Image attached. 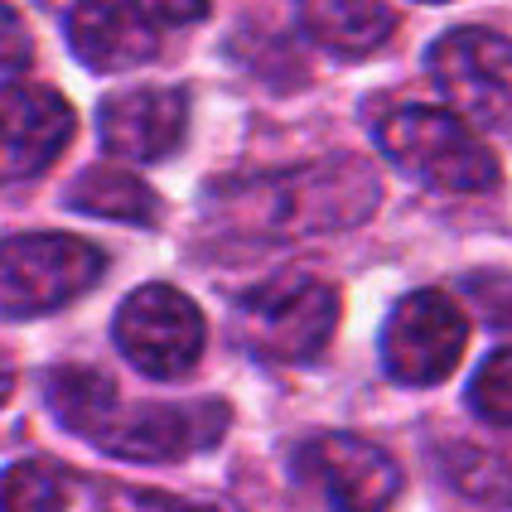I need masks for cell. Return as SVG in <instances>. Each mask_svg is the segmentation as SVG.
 I'll return each mask as SVG.
<instances>
[{"label":"cell","instance_id":"7402d4cb","mask_svg":"<svg viewBox=\"0 0 512 512\" xmlns=\"http://www.w3.org/2000/svg\"><path fill=\"white\" fill-rule=\"evenodd\" d=\"M10 392H15V368H10V363L0 358V406L10 401Z\"/></svg>","mask_w":512,"mask_h":512},{"label":"cell","instance_id":"e0dca14e","mask_svg":"<svg viewBox=\"0 0 512 512\" xmlns=\"http://www.w3.org/2000/svg\"><path fill=\"white\" fill-rule=\"evenodd\" d=\"M73 484L49 459H20L0 474V512H68Z\"/></svg>","mask_w":512,"mask_h":512},{"label":"cell","instance_id":"7c38bea8","mask_svg":"<svg viewBox=\"0 0 512 512\" xmlns=\"http://www.w3.org/2000/svg\"><path fill=\"white\" fill-rule=\"evenodd\" d=\"M68 44L97 73H126L160 49V39L112 0H78L68 15Z\"/></svg>","mask_w":512,"mask_h":512},{"label":"cell","instance_id":"277c9868","mask_svg":"<svg viewBox=\"0 0 512 512\" xmlns=\"http://www.w3.org/2000/svg\"><path fill=\"white\" fill-rule=\"evenodd\" d=\"M107 256L68 232H25L0 242V314L34 319L73 305L102 281Z\"/></svg>","mask_w":512,"mask_h":512},{"label":"cell","instance_id":"8fae6325","mask_svg":"<svg viewBox=\"0 0 512 512\" xmlns=\"http://www.w3.org/2000/svg\"><path fill=\"white\" fill-rule=\"evenodd\" d=\"M184 126H189V107L174 87H131V92L107 97L97 112L102 145L136 165L174 155L184 141Z\"/></svg>","mask_w":512,"mask_h":512},{"label":"cell","instance_id":"52a82bcc","mask_svg":"<svg viewBox=\"0 0 512 512\" xmlns=\"http://www.w3.org/2000/svg\"><path fill=\"white\" fill-rule=\"evenodd\" d=\"M232 411L223 401H145L116 406L112 421L92 440L102 455L131 464H174L199 450H213L228 430Z\"/></svg>","mask_w":512,"mask_h":512},{"label":"cell","instance_id":"ffe728a7","mask_svg":"<svg viewBox=\"0 0 512 512\" xmlns=\"http://www.w3.org/2000/svg\"><path fill=\"white\" fill-rule=\"evenodd\" d=\"M29 63V34H25V20L0 0V68H25Z\"/></svg>","mask_w":512,"mask_h":512},{"label":"cell","instance_id":"ba28073f","mask_svg":"<svg viewBox=\"0 0 512 512\" xmlns=\"http://www.w3.org/2000/svg\"><path fill=\"white\" fill-rule=\"evenodd\" d=\"M464 343H469V324L455 300L440 290H416L392 310L382 329V368L401 387H435L455 372Z\"/></svg>","mask_w":512,"mask_h":512},{"label":"cell","instance_id":"2e32d148","mask_svg":"<svg viewBox=\"0 0 512 512\" xmlns=\"http://www.w3.org/2000/svg\"><path fill=\"white\" fill-rule=\"evenodd\" d=\"M445 479L488 508H512V450L503 445H450Z\"/></svg>","mask_w":512,"mask_h":512},{"label":"cell","instance_id":"4fadbf2b","mask_svg":"<svg viewBox=\"0 0 512 512\" xmlns=\"http://www.w3.org/2000/svg\"><path fill=\"white\" fill-rule=\"evenodd\" d=\"M300 25L314 44L343 58H358L372 54L392 34L397 15L387 0H300Z\"/></svg>","mask_w":512,"mask_h":512},{"label":"cell","instance_id":"7a4b0ae2","mask_svg":"<svg viewBox=\"0 0 512 512\" xmlns=\"http://www.w3.org/2000/svg\"><path fill=\"white\" fill-rule=\"evenodd\" d=\"M377 145L401 174L445 194H484L498 184V160L469 131V121L440 107H397L377 121Z\"/></svg>","mask_w":512,"mask_h":512},{"label":"cell","instance_id":"9a60e30c","mask_svg":"<svg viewBox=\"0 0 512 512\" xmlns=\"http://www.w3.org/2000/svg\"><path fill=\"white\" fill-rule=\"evenodd\" d=\"M68 208L92 213V218H112V223H155L160 218V199L145 189L141 179L126 170H107V165L73 179Z\"/></svg>","mask_w":512,"mask_h":512},{"label":"cell","instance_id":"9c48e42d","mask_svg":"<svg viewBox=\"0 0 512 512\" xmlns=\"http://www.w3.org/2000/svg\"><path fill=\"white\" fill-rule=\"evenodd\" d=\"M295 474L329 512H387L401 493V469L363 435H319L295 450Z\"/></svg>","mask_w":512,"mask_h":512},{"label":"cell","instance_id":"30bf717a","mask_svg":"<svg viewBox=\"0 0 512 512\" xmlns=\"http://www.w3.org/2000/svg\"><path fill=\"white\" fill-rule=\"evenodd\" d=\"M73 141V107L39 83L0 87V184L34 179Z\"/></svg>","mask_w":512,"mask_h":512},{"label":"cell","instance_id":"ac0fdd59","mask_svg":"<svg viewBox=\"0 0 512 512\" xmlns=\"http://www.w3.org/2000/svg\"><path fill=\"white\" fill-rule=\"evenodd\" d=\"M469 406L488 426H512V348H498L479 363L469 382Z\"/></svg>","mask_w":512,"mask_h":512},{"label":"cell","instance_id":"6da1fadb","mask_svg":"<svg viewBox=\"0 0 512 512\" xmlns=\"http://www.w3.org/2000/svg\"><path fill=\"white\" fill-rule=\"evenodd\" d=\"M377 208V179L363 160H319L285 174L242 179L218 194V213L242 237H314L358 228Z\"/></svg>","mask_w":512,"mask_h":512},{"label":"cell","instance_id":"3957f363","mask_svg":"<svg viewBox=\"0 0 512 512\" xmlns=\"http://www.w3.org/2000/svg\"><path fill=\"white\" fill-rule=\"evenodd\" d=\"M334 324H339V295L310 271L271 276L237 300V339L271 363L314 358L329 343Z\"/></svg>","mask_w":512,"mask_h":512},{"label":"cell","instance_id":"5bb4252c","mask_svg":"<svg viewBox=\"0 0 512 512\" xmlns=\"http://www.w3.org/2000/svg\"><path fill=\"white\" fill-rule=\"evenodd\" d=\"M44 401L54 411V421L83 440H97L102 426L112 421V411L121 406L116 382L97 368H54L44 377Z\"/></svg>","mask_w":512,"mask_h":512},{"label":"cell","instance_id":"d6986e66","mask_svg":"<svg viewBox=\"0 0 512 512\" xmlns=\"http://www.w3.org/2000/svg\"><path fill=\"white\" fill-rule=\"evenodd\" d=\"M469 295L493 324L512 329V276H469Z\"/></svg>","mask_w":512,"mask_h":512},{"label":"cell","instance_id":"603a6c76","mask_svg":"<svg viewBox=\"0 0 512 512\" xmlns=\"http://www.w3.org/2000/svg\"><path fill=\"white\" fill-rule=\"evenodd\" d=\"M179 512H232V508H223V503H189V508H179Z\"/></svg>","mask_w":512,"mask_h":512},{"label":"cell","instance_id":"8992f818","mask_svg":"<svg viewBox=\"0 0 512 512\" xmlns=\"http://www.w3.org/2000/svg\"><path fill=\"white\" fill-rule=\"evenodd\" d=\"M430 78L469 126L512 131V39L493 29H450L430 44Z\"/></svg>","mask_w":512,"mask_h":512},{"label":"cell","instance_id":"5b68a950","mask_svg":"<svg viewBox=\"0 0 512 512\" xmlns=\"http://www.w3.org/2000/svg\"><path fill=\"white\" fill-rule=\"evenodd\" d=\"M203 339L208 329L199 305L174 285H141L116 310V348L126 353L131 368L155 382L189 377L203 358Z\"/></svg>","mask_w":512,"mask_h":512},{"label":"cell","instance_id":"cb8c5ba5","mask_svg":"<svg viewBox=\"0 0 512 512\" xmlns=\"http://www.w3.org/2000/svg\"><path fill=\"white\" fill-rule=\"evenodd\" d=\"M426 5H440V0H426Z\"/></svg>","mask_w":512,"mask_h":512},{"label":"cell","instance_id":"44dd1931","mask_svg":"<svg viewBox=\"0 0 512 512\" xmlns=\"http://www.w3.org/2000/svg\"><path fill=\"white\" fill-rule=\"evenodd\" d=\"M126 5L145 20H160V25H189L208 10V0H126Z\"/></svg>","mask_w":512,"mask_h":512}]
</instances>
